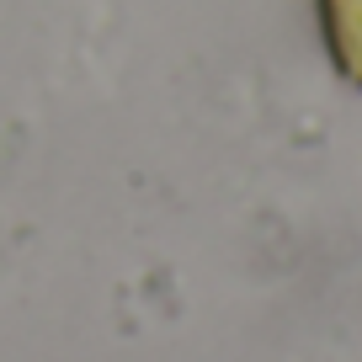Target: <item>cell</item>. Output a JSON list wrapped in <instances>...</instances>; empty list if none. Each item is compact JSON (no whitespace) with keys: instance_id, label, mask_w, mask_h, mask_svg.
Wrapping results in <instances>:
<instances>
[{"instance_id":"1","label":"cell","mask_w":362,"mask_h":362,"mask_svg":"<svg viewBox=\"0 0 362 362\" xmlns=\"http://www.w3.org/2000/svg\"><path fill=\"white\" fill-rule=\"evenodd\" d=\"M325 54L351 86H362V0H315Z\"/></svg>"}]
</instances>
